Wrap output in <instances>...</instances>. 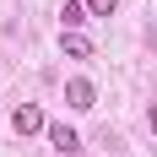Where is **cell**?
Listing matches in <instances>:
<instances>
[{"mask_svg": "<svg viewBox=\"0 0 157 157\" xmlns=\"http://www.w3.org/2000/svg\"><path fill=\"white\" fill-rule=\"evenodd\" d=\"M11 130H16V136H38V130H49V119H44L38 103H16V109H11Z\"/></svg>", "mask_w": 157, "mask_h": 157, "instance_id": "cell-1", "label": "cell"}, {"mask_svg": "<svg viewBox=\"0 0 157 157\" xmlns=\"http://www.w3.org/2000/svg\"><path fill=\"white\" fill-rule=\"evenodd\" d=\"M65 103H71L76 114H87V109H98V87H92L87 76H76V81H65Z\"/></svg>", "mask_w": 157, "mask_h": 157, "instance_id": "cell-2", "label": "cell"}, {"mask_svg": "<svg viewBox=\"0 0 157 157\" xmlns=\"http://www.w3.org/2000/svg\"><path fill=\"white\" fill-rule=\"evenodd\" d=\"M44 136H49V146H54V152H65V157H71V152H81V136H76L71 125H49Z\"/></svg>", "mask_w": 157, "mask_h": 157, "instance_id": "cell-3", "label": "cell"}, {"mask_svg": "<svg viewBox=\"0 0 157 157\" xmlns=\"http://www.w3.org/2000/svg\"><path fill=\"white\" fill-rule=\"evenodd\" d=\"M87 16H92V11H87V0H65V6H60V22H65V33H76Z\"/></svg>", "mask_w": 157, "mask_h": 157, "instance_id": "cell-4", "label": "cell"}, {"mask_svg": "<svg viewBox=\"0 0 157 157\" xmlns=\"http://www.w3.org/2000/svg\"><path fill=\"white\" fill-rule=\"evenodd\" d=\"M60 44H65V54H71V60H87V54H92V44H87L81 33H65Z\"/></svg>", "mask_w": 157, "mask_h": 157, "instance_id": "cell-5", "label": "cell"}, {"mask_svg": "<svg viewBox=\"0 0 157 157\" xmlns=\"http://www.w3.org/2000/svg\"><path fill=\"white\" fill-rule=\"evenodd\" d=\"M87 11H92V16H114V11H119V0H87Z\"/></svg>", "mask_w": 157, "mask_h": 157, "instance_id": "cell-6", "label": "cell"}, {"mask_svg": "<svg viewBox=\"0 0 157 157\" xmlns=\"http://www.w3.org/2000/svg\"><path fill=\"white\" fill-rule=\"evenodd\" d=\"M146 125H152V136H157V103H152V109H146Z\"/></svg>", "mask_w": 157, "mask_h": 157, "instance_id": "cell-7", "label": "cell"}]
</instances>
